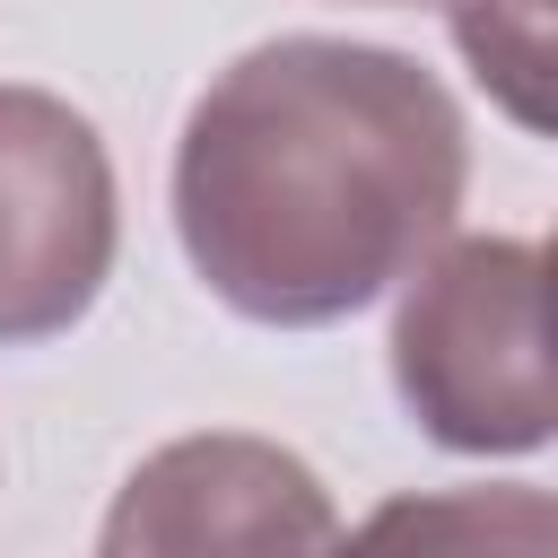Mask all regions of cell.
I'll return each instance as SVG.
<instances>
[{
    "mask_svg": "<svg viewBox=\"0 0 558 558\" xmlns=\"http://www.w3.org/2000/svg\"><path fill=\"white\" fill-rule=\"evenodd\" d=\"M462 174V105L436 70L349 35H279L183 113L174 235L218 305L314 331L445 244Z\"/></svg>",
    "mask_w": 558,
    "mask_h": 558,
    "instance_id": "cell-1",
    "label": "cell"
},
{
    "mask_svg": "<svg viewBox=\"0 0 558 558\" xmlns=\"http://www.w3.org/2000/svg\"><path fill=\"white\" fill-rule=\"evenodd\" d=\"M549 253L523 235L436 244L392 314V392L453 453H532L549 445Z\"/></svg>",
    "mask_w": 558,
    "mask_h": 558,
    "instance_id": "cell-2",
    "label": "cell"
},
{
    "mask_svg": "<svg viewBox=\"0 0 558 558\" xmlns=\"http://www.w3.org/2000/svg\"><path fill=\"white\" fill-rule=\"evenodd\" d=\"M122 244L105 140L44 87H0V349L70 331Z\"/></svg>",
    "mask_w": 558,
    "mask_h": 558,
    "instance_id": "cell-3",
    "label": "cell"
},
{
    "mask_svg": "<svg viewBox=\"0 0 558 558\" xmlns=\"http://www.w3.org/2000/svg\"><path fill=\"white\" fill-rule=\"evenodd\" d=\"M331 541L340 514L323 480L235 427L157 445L105 514V558H331Z\"/></svg>",
    "mask_w": 558,
    "mask_h": 558,
    "instance_id": "cell-4",
    "label": "cell"
},
{
    "mask_svg": "<svg viewBox=\"0 0 558 558\" xmlns=\"http://www.w3.org/2000/svg\"><path fill=\"white\" fill-rule=\"evenodd\" d=\"M331 558H558V506L549 488H418L384 497Z\"/></svg>",
    "mask_w": 558,
    "mask_h": 558,
    "instance_id": "cell-5",
    "label": "cell"
},
{
    "mask_svg": "<svg viewBox=\"0 0 558 558\" xmlns=\"http://www.w3.org/2000/svg\"><path fill=\"white\" fill-rule=\"evenodd\" d=\"M453 44L523 131H549V113H558V0H453Z\"/></svg>",
    "mask_w": 558,
    "mask_h": 558,
    "instance_id": "cell-6",
    "label": "cell"
},
{
    "mask_svg": "<svg viewBox=\"0 0 558 558\" xmlns=\"http://www.w3.org/2000/svg\"><path fill=\"white\" fill-rule=\"evenodd\" d=\"M384 9H392V0H384Z\"/></svg>",
    "mask_w": 558,
    "mask_h": 558,
    "instance_id": "cell-7",
    "label": "cell"
}]
</instances>
